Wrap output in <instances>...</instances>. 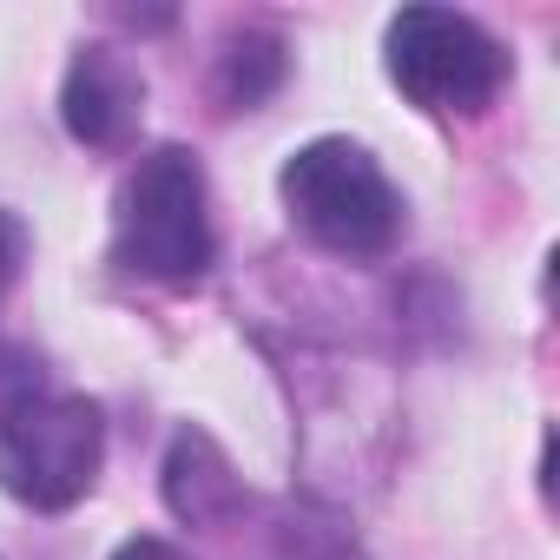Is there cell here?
Wrapping results in <instances>:
<instances>
[{
    "label": "cell",
    "instance_id": "6da1fadb",
    "mask_svg": "<svg viewBox=\"0 0 560 560\" xmlns=\"http://www.w3.org/2000/svg\"><path fill=\"white\" fill-rule=\"evenodd\" d=\"M211 191H205V165L185 145H159L145 152L126 185H119V211H113V257L132 277L152 284H198L211 270Z\"/></svg>",
    "mask_w": 560,
    "mask_h": 560
},
{
    "label": "cell",
    "instance_id": "7a4b0ae2",
    "mask_svg": "<svg viewBox=\"0 0 560 560\" xmlns=\"http://www.w3.org/2000/svg\"><path fill=\"white\" fill-rule=\"evenodd\" d=\"M277 185H284L291 218L337 257H383L402 237V198L357 139L298 145Z\"/></svg>",
    "mask_w": 560,
    "mask_h": 560
},
{
    "label": "cell",
    "instance_id": "3957f363",
    "mask_svg": "<svg viewBox=\"0 0 560 560\" xmlns=\"http://www.w3.org/2000/svg\"><path fill=\"white\" fill-rule=\"evenodd\" d=\"M106 462V422L86 396H14L0 409V488L21 508H73Z\"/></svg>",
    "mask_w": 560,
    "mask_h": 560
},
{
    "label": "cell",
    "instance_id": "277c9868",
    "mask_svg": "<svg viewBox=\"0 0 560 560\" xmlns=\"http://www.w3.org/2000/svg\"><path fill=\"white\" fill-rule=\"evenodd\" d=\"M383 60L389 80L422 106V113H488L501 80H508V54L501 40L448 8H402L383 34Z\"/></svg>",
    "mask_w": 560,
    "mask_h": 560
},
{
    "label": "cell",
    "instance_id": "5b68a950",
    "mask_svg": "<svg viewBox=\"0 0 560 560\" xmlns=\"http://www.w3.org/2000/svg\"><path fill=\"white\" fill-rule=\"evenodd\" d=\"M60 113H67V132L80 145H126L139 132V113H145V73L113 54V47H80V60L67 67V93H60Z\"/></svg>",
    "mask_w": 560,
    "mask_h": 560
},
{
    "label": "cell",
    "instance_id": "8992f818",
    "mask_svg": "<svg viewBox=\"0 0 560 560\" xmlns=\"http://www.w3.org/2000/svg\"><path fill=\"white\" fill-rule=\"evenodd\" d=\"M205 488H218L224 501H237V481H231L224 455H218L205 435H178V442H172V462H165V494H172V508H178L185 521H211Z\"/></svg>",
    "mask_w": 560,
    "mask_h": 560
},
{
    "label": "cell",
    "instance_id": "52a82bcc",
    "mask_svg": "<svg viewBox=\"0 0 560 560\" xmlns=\"http://www.w3.org/2000/svg\"><path fill=\"white\" fill-rule=\"evenodd\" d=\"M21 264H27V224H21L14 211H0V298L14 291Z\"/></svg>",
    "mask_w": 560,
    "mask_h": 560
},
{
    "label": "cell",
    "instance_id": "ba28073f",
    "mask_svg": "<svg viewBox=\"0 0 560 560\" xmlns=\"http://www.w3.org/2000/svg\"><path fill=\"white\" fill-rule=\"evenodd\" d=\"M113 560H185V553H178L172 540H159V534H139V540H126Z\"/></svg>",
    "mask_w": 560,
    "mask_h": 560
}]
</instances>
